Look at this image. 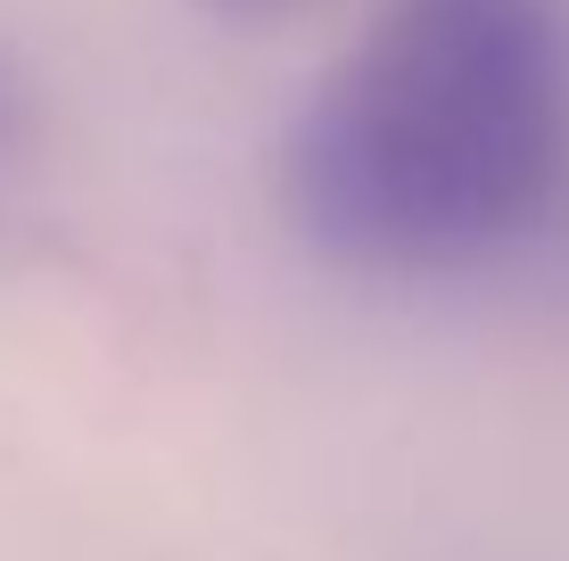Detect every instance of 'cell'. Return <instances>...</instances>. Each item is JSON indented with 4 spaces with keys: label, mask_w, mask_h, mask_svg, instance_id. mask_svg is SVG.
Returning a JSON list of instances; mask_svg holds the SVG:
<instances>
[{
    "label": "cell",
    "mask_w": 569,
    "mask_h": 561,
    "mask_svg": "<svg viewBox=\"0 0 569 561\" xmlns=\"http://www.w3.org/2000/svg\"><path fill=\"white\" fill-rule=\"evenodd\" d=\"M569 190L561 0H388L313 83L281 207L339 273L455 281L553 223Z\"/></svg>",
    "instance_id": "obj_1"
},
{
    "label": "cell",
    "mask_w": 569,
    "mask_h": 561,
    "mask_svg": "<svg viewBox=\"0 0 569 561\" xmlns=\"http://www.w3.org/2000/svg\"><path fill=\"white\" fill-rule=\"evenodd\" d=\"M33 149H42V108H33V83L0 58V199L26 182Z\"/></svg>",
    "instance_id": "obj_2"
},
{
    "label": "cell",
    "mask_w": 569,
    "mask_h": 561,
    "mask_svg": "<svg viewBox=\"0 0 569 561\" xmlns=\"http://www.w3.org/2000/svg\"><path fill=\"white\" fill-rule=\"evenodd\" d=\"M207 9H223V17H289V9H306V0H207Z\"/></svg>",
    "instance_id": "obj_3"
}]
</instances>
